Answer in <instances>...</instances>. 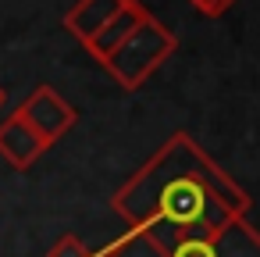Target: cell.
<instances>
[{
    "mask_svg": "<svg viewBox=\"0 0 260 257\" xmlns=\"http://www.w3.org/2000/svg\"><path fill=\"white\" fill-rule=\"evenodd\" d=\"M111 207L168 250L178 239H214L246 218L253 200L189 132H175L114 193Z\"/></svg>",
    "mask_w": 260,
    "mask_h": 257,
    "instance_id": "6da1fadb",
    "label": "cell"
},
{
    "mask_svg": "<svg viewBox=\"0 0 260 257\" xmlns=\"http://www.w3.org/2000/svg\"><path fill=\"white\" fill-rule=\"evenodd\" d=\"M175 50H178V36H175L160 18L146 15V18L136 25V33H132L111 58H104L100 65L111 72V79H114L121 90H139Z\"/></svg>",
    "mask_w": 260,
    "mask_h": 257,
    "instance_id": "7a4b0ae2",
    "label": "cell"
},
{
    "mask_svg": "<svg viewBox=\"0 0 260 257\" xmlns=\"http://www.w3.org/2000/svg\"><path fill=\"white\" fill-rule=\"evenodd\" d=\"M18 115L29 122V129L47 143V147H54L57 139H64V132H72L75 129V122H79V111L54 90V86H36L22 104H18Z\"/></svg>",
    "mask_w": 260,
    "mask_h": 257,
    "instance_id": "3957f363",
    "label": "cell"
},
{
    "mask_svg": "<svg viewBox=\"0 0 260 257\" xmlns=\"http://www.w3.org/2000/svg\"><path fill=\"white\" fill-rule=\"evenodd\" d=\"M168 257H260V232L239 218L214 239H178L168 246Z\"/></svg>",
    "mask_w": 260,
    "mask_h": 257,
    "instance_id": "277c9868",
    "label": "cell"
},
{
    "mask_svg": "<svg viewBox=\"0 0 260 257\" xmlns=\"http://www.w3.org/2000/svg\"><path fill=\"white\" fill-rule=\"evenodd\" d=\"M47 150L50 147L29 129V122L18 111H11L4 122H0V157H4L15 172H29Z\"/></svg>",
    "mask_w": 260,
    "mask_h": 257,
    "instance_id": "5b68a950",
    "label": "cell"
},
{
    "mask_svg": "<svg viewBox=\"0 0 260 257\" xmlns=\"http://www.w3.org/2000/svg\"><path fill=\"white\" fill-rule=\"evenodd\" d=\"M146 15H150V11L139 4V0H125L121 11H118V15H114V18H111V22H107V25H104L93 40H89V43H86V50L93 54V61L111 58V54H114V50H118V47L132 36V33H136V25H139Z\"/></svg>",
    "mask_w": 260,
    "mask_h": 257,
    "instance_id": "8992f818",
    "label": "cell"
},
{
    "mask_svg": "<svg viewBox=\"0 0 260 257\" xmlns=\"http://www.w3.org/2000/svg\"><path fill=\"white\" fill-rule=\"evenodd\" d=\"M121 4H125V0H79V4L64 15V29L86 47V43L121 11Z\"/></svg>",
    "mask_w": 260,
    "mask_h": 257,
    "instance_id": "52a82bcc",
    "label": "cell"
},
{
    "mask_svg": "<svg viewBox=\"0 0 260 257\" xmlns=\"http://www.w3.org/2000/svg\"><path fill=\"white\" fill-rule=\"evenodd\" d=\"M47 257H96V250H89L79 236H72V232H64L54 246H50V253Z\"/></svg>",
    "mask_w": 260,
    "mask_h": 257,
    "instance_id": "ba28073f",
    "label": "cell"
},
{
    "mask_svg": "<svg viewBox=\"0 0 260 257\" xmlns=\"http://www.w3.org/2000/svg\"><path fill=\"white\" fill-rule=\"evenodd\" d=\"M189 4H192L200 15H207V18H221V15L235 4V0H189Z\"/></svg>",
    "mask_w": 260,
    "mask_h": 257,
    "instance_id": "9c48e42d",
    "label": "cell"
},
{
    "mask_svg": "<svg viewBox=\"0 0 260 257\" xmlns=\"http://www.w3.org/2000/svg\"><path fill=\"white\" fill-rule=\"evenodd\" d=\"M0 107H4V86H0Z\"/></svg>",
    "mask_w": 260,
    "mask_h": 257,
    "instance_id": "30bf717a",
    "label": "cell"
}]
</instances>
